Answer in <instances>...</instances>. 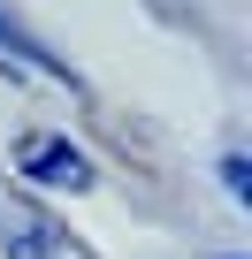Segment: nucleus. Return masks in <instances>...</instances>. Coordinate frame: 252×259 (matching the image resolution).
I'll return each mask as SVG.
<instances>
[{
  "instance_id": "nucleus-6",
  "label": "nucleus",
  "mask_w": 252,
  "mask_h": 259,
  "mask_svg": "<svg viewBox=\"0 0 252 259\" xmlns=\"http://www.w3.org/2000/svg\"><path fill=\"white\" fill-rule=\"evenodd\" d=\"M222 259H244V251H222Z\"/></svg>"
},
{
  "instance_id": "nucleus-5",
  "label": "nucleus",
  "mask_w": 252,
  "mask_h": 259,
  "mask_svg": "<svg viewBox=\"0 0 252 259\" xmlns=\"http://www.w3.org/2000/svg\"><path fill=\"white\" fill-rule=\"evenodd\" d=\"M0 76H16V69H8V61H0Z\"/></svg>"
},
{
  "instance_id": "nucleus-2",
  "label": "nucleus",
  "mask_w": 252,
  "mask_h": 259,
  "mask_svg": "<svg viewBox=\"0 0 252 259\" xmlns=\"http://www.w3.org/2000/svg\"><path fill=\"white\" fill-rule=\"evenodd\" d=\"M0 259H99L46 198L31 191H0Z\"/></svg>"
},
{
  "instance_id": "nucleus-4",
  "label": "nucleus",
  "mask_w": 252,
  "mask_h": 259,
  "mask_svg": "<svg viewBox=\"0 0 252 259\" xmlns=\"http://www.w3.org/2000/svg\"><path fill=\"white\" fill-rule=\"evenodd\" d=\"M214 176H222V191H229V198H237V206H252V160H244V153H237V145H229V153H222V160H214Z\"/></svg>"
},
{
  "instance_id": "nucleus-1",
  "label": "nucleus",
  "mask_w": 252,
  "mask_h": 259,
  "mask_svg": "<svg viewBox=\"0 0 252 259\" xmlns=\"http://www.w3.org/2000/svg\"><path fill=\"white\" fill-rule=\"evenodd\" d=\"M8 168H16V191H31V198H84L99 183L92 153L69 138V130H23Z\"/></svg>"
},
{
  "instance_id": "nucleus-3",
  "label": "nucleus",
  "mask_w": 252,
  "mask_h": 259,
  "mask_svg": "<svg viewBox=\"0 0 252 259\" xmlns=\"http://www.w3.org/2000/svg\"><path fill=\"white\" fill-rule=\"evenodd\" d=\"M0 61H8V69H31V76H46V84H69L77 92V69L39 38V31H23L16 16H8V0H0Z\"/></svg>"
}]
</instances>
